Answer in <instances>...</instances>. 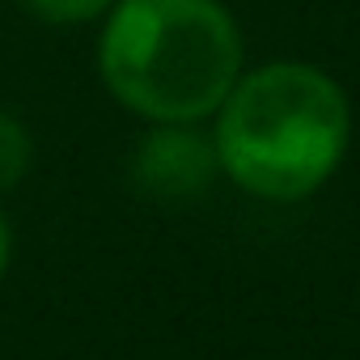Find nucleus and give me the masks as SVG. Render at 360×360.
<instances>
[{"label":"nucleus","mask_w":360,"mask_h":360,"mask_svg":"<svg viewBox=\"0 0 360 360\" xmlns=\"http://www.w3.org/2000/svg\"><path fill=\"white\" fill-rule=\"evenodd\" d=\"M212 119L221 174L267 204L309 200L330 183L352 144L343 85L305 60H271L242 72Z\"/></svg>","instance_id":"nucleus-1"},{"label":"nucleus","mask_w":360,"mask_h":360,"mask_svg":"<svg viewBox=\"0 0 360 360\" xmlns=\"http://www.w3.org/2000/svg\"><path fill=\"white\" fill-rule=\"evenodd\" d=\"M242 60V30L225 0H115L98 34L106 94L144 123L212 119Z\"/></svg>","instance_id":"nucleus-2"},{"label":"nucleus","mask_w":360,"mask_h":360,"mask_svg":"<svg viewBox=\"0 0 360 360\" xmlns=\"http://www.w3.org/2000/svg\"><path fill=\"white\" fill-rule=\"evenodd\" d=\"M221 174L212 136L195 123H153L136 148V183L161 200H191Z\"/></svg>","instance_id":"nucleus-3"},{"label":"nucleus","mask_w":360,"mask_h":360,"mask_svg":"<svg viewBox=\"0 0 360 360\" xmlns=\"http://www.w3.org/2000/svg\"><path fill=\"white\" fill-rule=\"evenodd\" d=\"M30 165H34V136H30V127L18 115L0 110V191H13L30 174Z\"/></svg>","instance_id":"nucleus-4"},{"label":"nucleus","mask_w":360,"mask_h":360,"mask_svg":"<svg viewBox=\"0 0 360 360\" xmlns=\"http://www.w3.org/2000/svg\"><path fill=\"white\" fill-rule=\"evenodd\" d=\"M115 0H22V9L47 26H85L110 13Z\"/></svg>","instance_id":"nucleus-5"},{"label":"nucleus","mask_w":360,"mask_h":360,"mask_svg":"<svg viewBox=\"0 0 360 360\" xmlns=\"http://www.w3.org/2000/svg\"><path fill=\"white\" fill-rule=\"evenodd\" d=\"M9 263H13V229H9V217L0 212V280H5Z\"/></svg>","instance_id":"nucleus-6"}]
</instances>
